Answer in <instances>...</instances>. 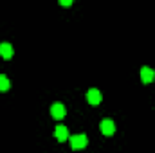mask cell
Returning a JSON list of instances; mask_svg holds the SVG:
<instances>
[{
	"label": "cell",
	"instance_id": "6da1fadb",
	"mask_svg": "<svg viewBox=\"0 0 155 153\" xmlns=\"http://www.w3.org/2000/svg\"><path fill=\"white\" fill-rule=\"evenodd\" d=\"M69 142H71V148H72L74 151H78V150L87 148L88 137H87L85 133H76V135H71V137H69Z\"/></svg>",
	"mask_w": 155,
	"mask_h": 153
},
{
	"label": "cell",
	"instance_id": "7a4b0ae2",
	"mask_svg": "<svg viewBox=\"0 0 155 153\" xmlns=\"http://www.w3.org/2000/svg\"><path fill=\"white\" fill-rule=\"evenodd\" d=\"M99 130H101V133H103L105 137H112V135L116 133V122L107 117V119H103V121L99 122Z\"/></svg>",
	"mask_w": 155,
	"mask_h": 153
},
{
	"label": "cell",
	"instance_id": "3957f363",
	"mask_svg": "<svg viewBox=\"0 0 155 153\" xmlns=\"http://www.w3.org/2000/svg\"><path fill=\"white\" fill-rule=\"evenodd\" d=\"M87 101H88L92 106H97V105L103 101V94H101V90H99V88H90V90L87 92Z\"/></svg>",
	"mask_w": 155,
	"mask_h": 153
},
{
	"label": "cell",
	"instance_id": "277c9868",
	"mask_svg": "<svg viewBox=\"0 0 155 153\" xmlns=\"http://www.w3.org/2000/svg\"><path fill=\"white\" fill-rule=\"evenodd\" d=\"M139 76H141V81L144 85H150V83H153V79H155V70L152 67H141Z\"/></svg>",
	"mask_w": 155,
	"mask_h": 153
},
{
	"label": "cell",
	"instance_id": "5b68a950",
	"mask_svg": "<svg viewBox=\"0 0 155 153\" xmlns=\"http://www.w3.org/2000/svg\"><path fill=\"white\" fill-rule=\"evenodd\" d=\"M51 115L54 117V119H63L65 115H67V108H65V105L63 103H52L51 105Z\"/></svg>",
	"mask_w": 155,
	"mask_h": 153
},
{
	"label": "cell",
	"instance_id": "8992f818",
	"mask_svg": "<svg viewBox=\"0 0 155 153\" xmlns=\"http://www.w3.org/2000/svg\"><path fill=\"white\" fill-rule=\"evenodd\" d=\"M69 130L63 126V124H58L56 128H54V139L58 141V142H65V141H69Z\"/></svg>",
	"mask_w": 155,
	"mask_h": 153
},
{
	"label": "cell",
	"instance_id": "52a82bcc",
	"mask_svg": "<svg viewBox=\"0 0 155 153\" xmlns=\"http://www.w3.org/2000/svg\"><path fill=\"white\" fill-rule=\"evenodd\" d=\"M13 54H15L13 45H11L9 41H2V43H0V58H4V60H11Z\"/></svg>",
	"mask_w": 155,
	"mask_h": 153
},
{
	"label": "cell",
	"instance_id": "ba28073f",
	"mask_svg": "<svg viewBox=\"0 0 155 153\" xmlns=\"http://www.w3.org/2000/svg\"><path fill=\"white\" fill-rule=\"evenodd\" d=\"M11 88V81L5 74H0V92H7Z\"/></svg>",
	"mask_w": 155,
	"mask_h": 153
},
{
	"label": "cell",
	"instance_id": "9c48e42d",
	"mask_svg": "<svg viewBox=\"0 0 155 153\" xmlns=\"http://www.w3.org/2000/svg\"><path fill=\"white\" fill-rule=\"evenodd\" d=\"M58 4H60V5H61V7H71V5H72V4H74V2H72V0H60V2H58Z\"/></svg>",
	"mask_w": 155,
	"mask_h": 153
}]
</instances>
